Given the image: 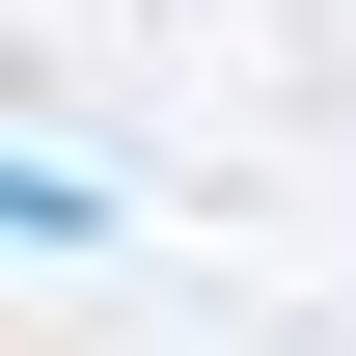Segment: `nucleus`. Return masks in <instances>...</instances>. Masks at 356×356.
I'll return each instance as SVG.
<instances>
[{
  "mask_svg": "<svg viewBox=\"0 0 356 356\" xmlns=\"http://www.w3.org/2000/svg\"><path fill=\"white\" fill-rule=\"evenodd\" d=\"M0 247H83V165H28V137H0Z\"/></svg>",
  "mask_w": 356,
  "mask_h": 356,
  "instance_id": "f257e3e1",
  "label": "nucleus"
}]
</instances>
